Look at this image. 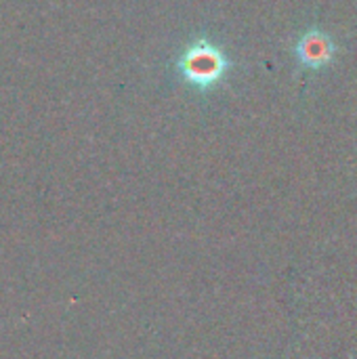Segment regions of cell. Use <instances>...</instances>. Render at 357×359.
<instances>
[{
    "label": "cell",
    "instance_id": "6da1fadb",
    "mask_svg": "<svg viewBox=\"0 0 357 359\" xmlns=\"http://www.w3.org/2000/svg\"><path fill=\"white\" fill-rule=\"evenodd\" d=\"M177 69L189 86L204 93L225 80L231 69V61L227 59L225 50L213 44L208 38H198L181 53L177 59Z\"/></svg>",
    "mask_w": 357,
    "mask_h": 359
},
{
    "label": "cell",
    "instance_id": "7a4b0ae2",
    "mask_svg": "<svg viewBox=\"0 0 357 359\" xmlns=\"http://www.w3.org/2000/svg\"><path fill=\"white\" fill-rule=\"evenodd\" d=\"M297 59L307 69H322L335 57V42L320 29L305 32L295 44Z\"/></svg>",
    "mask_w": 357,
    "mask_h": 359
}]
</instances>
